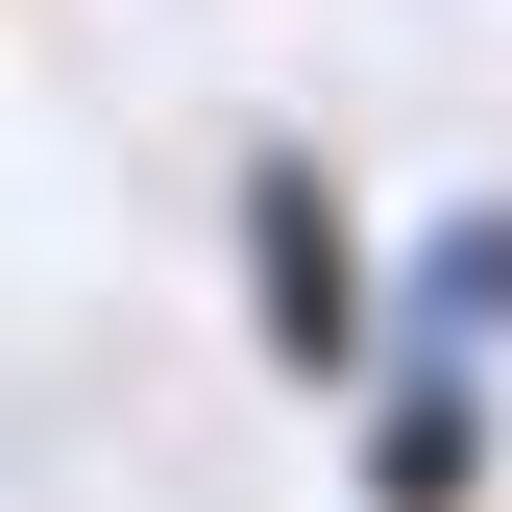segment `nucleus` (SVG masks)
Masks as SVG:
<instances>
[{
    "label": "nucleus",
    "instance_id": "nucleus-3",
    "mask_svg": "<svg viewBox=\"0 0 512 512\" xmlns=\"http://www.w3.org/2000/svg\"><path fill=\"white\" fill-rule=\"evenodd\" d=\"M391 342H439V366H512V196H439V220L391 244Z\"/></svg>",
    "mask_w": 512,
    "mask_h": 512
},
{
    "label": "nucleus",
    "instance_id": "nucleus-2",
    "mask_svg": "<svg viewBox=\"0 0 512 512\" xmlns=\"http://www.w3.org/2000/svg\"><path fill=\"white\" fill-rule=\"evenodd\" d=\"M342 439H366V512H488L512 488V366H439V342H391V366H366V391H342Z\"/></svg>",
    "mask_w": 512,
    "mask_h": 512
},
{
    "label": "nucleus",
    "instance_id": "nucleus-1",
    "mask_svg": "<svg viewBox=\"0 0 512 512\" xmlns=\"http://www.w3.org/2000/svg\"><path fill=\"white\" fill-rule=\"evenodd\" d=\"M244 317H269L293 391H366L391 366V244H366V196L317 147H244Z\"/></svg>",
    "mask_w": 512,
    "mask_h": 512
}]
</instances>
